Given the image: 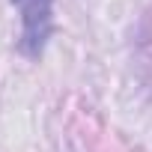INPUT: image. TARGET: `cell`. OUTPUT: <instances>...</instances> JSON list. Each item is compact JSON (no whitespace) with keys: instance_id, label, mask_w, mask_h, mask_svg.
<instances>
[{"instance_id":"obj_1","label":"cell","mask_w":152,"mask_h":152,"mask_svg":"<svg viewBox=\"0 0 152 152\" xmlns=\"http://www.w3.org/2000/svg\"><path fill=\"white\" fill-rule=\"evenodd\" d=\"M21 15V39L18 51L27 60H39L54 33V0H12Z\"/></svg>"}]
</instances>
